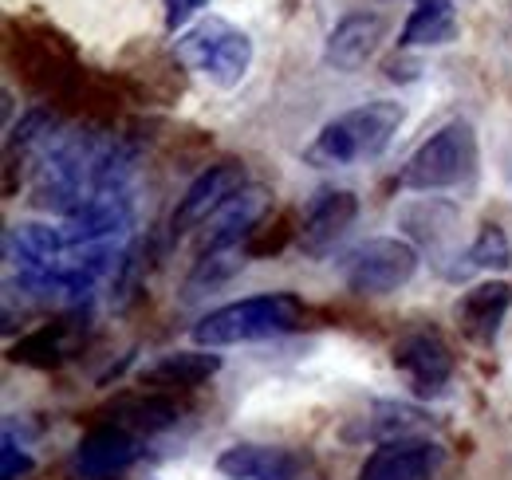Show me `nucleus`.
<instances>
[{"label":"nucleus","mask_w":512,"mask_h":480,"mask_svg":"<svg viewBox=\"0 0 512 480\" xmlns=\"http://www.w3.org/2000/svg\"><path fill=\"white\" fill-rule=\"evenodd\" d=\"M213 0H162V8H166V32L174 36V32H186L190 28V20L201 12V8H209Z\"/></svg>","instance_id":"obj_27"},{"label":"nucleus","mask_w":512,"mask_h":480,"mask_svg":"<svg viewBox=\"0 0 512 480\" xmlns=\"http://www.w3.org/2000/svg\"><path fill=\"white\" fill-rule=\"evenodd\" d=\"M359 217V197L351 189H320L308 209H304V221H300V252L312 256V260H323L339 240L347 237V229L355 225Z\"/></svg>","instance_id":"obj_10"},{"label":"nucleus","mask_w":512,"mask_h":480,"mask_svg":"<svg viewBox=\"0 0 512 480\" xmlns=\"http://www.w3.org/2000/svg\"><path fill=\"white\" fill-rule=\"evenodd\" d=\"M83 339V327L75 319H60V323H44L36 327L32 335H24L20 343L8 347V359L24 362V366H36V370H52L75 355Z\"/></svg>","instance_id":"obj_18"},{"label":"nucleus","mask_w":512,"mask_h":480,"mask_svg":"<svg viewBox=\"0 0 512 480\" xmlns=\"http://www.w3.org/2000/svg\"><path fill=\"white\" fill-rule=\"evenodd\" d=\"M418 272V248L402 237H371L343 260V284L355 296H390Z\"/></svg>","instance_id":"obj_5"},{"label":"nucleus","mask_w":512,"mask_h":480,"mask_svg":"<svg viewBox=\"0 0 512 480\" xmlns=\"http://www.w3.org/2000/svg\"><path fill=\"white\" fill-rule=\"evenodd\" d=\"M32 469H36L32 453L16 441L12 425H4V437H0V480H24Z\"/></svg>","instance_id":"obj_26"},{"label":"nucleus","mask_w":512,"mask_h":480,"mask_svg":"<svg viewBox=\"0 0 512 480\" xmlns=\"http://www.w3.org/2000/svg\"><path fill=\"white\" fill-rule=\"evenodd\" d=\"M461 24L449 0H418L414 12L406 16L402 32H398V48L414 52V48H446L457 40Z\"/></svg>","instance_id":"obj_20"},{"label":"nucleus","mask_w":512,"mask_h":480,"mask_svg":"<svg viewBox=\"0 0 512 480\" xmlns=\"http://www.w3.org/2000/svg\"><path fill=\"white\" fill-rule=\"evenodd\" d=\"M300 323H304V303L288 292H268V296L213 307L193 323L190 339L205 351H221V347H241L260 339H280Z\"/></svg>","instance_id":"obj_2"},{"label":"nucleus","mask_w":512,"mask_h":480,"mask_svg":"<svg viewBox=\"0 0 512 480\" xmlns=\"http://www.w3.org/2000/svg\"><path fill=\"white\" fill-rule=\"evenodd\" d=\"M402 122H406L402 103H390V99L351 107L331 122H323L320 134L304 146V162L316 166V170H339V166L371 162V158L390 150Z\"/></svg>","instance_id":"obj_1"},{"label":"nucleus","mask_w":512,"mask_h":480,"mask_svg":"<svg viewBox=\"0 0 512 480\" xmlns=\"http://www.w3.org/2000/svg\"><path fill=\"white\" fill-rule=\"evenodd\" d=\"M477 130L465 119H453L438 126L402 166L398 185L414 189V193H442V189H457L477 178Z\"/></svg>","instance_id":"obj_3"},{"label":"nucleus","mask_w":512,"mask_h":480,"mask_svg":"<svg viewBox=\"0 0 512 480\" xmlns=\"http://www.w3.org/2000/svg\"><path fill=\"white\" fill-rule=\"evenodd\" d=\"M52 130H56V115H52L48 107H36V111H28L24 119L8 130V142H4V146H8V154H12V150H32V146L44 142Z\"/></svg>","instance_id":"obj_25"},{"label":"nucleus","mask_w":512,"mask_h":480,"mask_svg":"<svg viewBox=\"0 0 512 480\" xmlns=\"http://www.w3.org/2000/svg\"><path fill=\"white\" fill-rule=\"evenodd\" d=\"M64 256H67L64 229H52L44 221H16L4 233V260H8V268H16V276L52 280L64 268Z\"/></svg>","instance_id":"obj_11"},{"label":"nucleus","mask_w":512,"mask_h":480,"mask_svg":"<svg viewBox=\"0 0 512 480\" xmlns=\"http://www.w3.org/2000/svg\"><path fill=\"white\" fill-rule=\"evenodd\" d=\"M469 264H473V268H481V272H505V268H512L509 233H505L501 225L485 221V225H481V233H477L473 244H469Z\"/></svg>","instance_id":"obj_23"},{"label":"nucleus","mask_w":512,"mask_h":480,"mask_svg":"<svg viewBox=\"0 0 512 480\" xmlns=\"http://www.w3.org/2000/svg\"><path fill=\"white\" fill-rule=\"evenodd\" d=\"M512 307V284L509 280H485L469 292H461V300L453 303V323L457 331L477 343V347H497L501 323Z\"/></svg>","instance_id":"obj_13"},{"label":"nucleus","mask_w":512,"mask_h":480,"mask_svg":"<svg viewBox=\"0 0 512 480\" xmlns=\"http://www.w3.org/2000/svg\"><path fill=\"white\" fill-rule=\"evenodd\" d=\"M249 260H253V256H249L245 244H241V248H205V252H197L190 276H186V296L197 300V296H205V292L229 284Z\"/></svg>","instance_id":"obj_22"},{"label":"nucleus","mask_w":512,"mask_h":480,"mask_svg":"<svg viewBox=\"0 0 512 480\" xmlns=\"http://www.w3.org/2000/svg\"><path fill=\"white\" fill-rule=\"evenodd\" d=\"M386 40V16L375 8L347 12L323 40V63L335 71H359Z\"/></svg>","instance_id":"obj_12"},{"label":"nucleus","mask_w":512,"mask_h":480,"mask_svg":"<svg viewBox=\"0 0 512 480\" xmlns=\"http://www.w3.org/2000/svg\"><path fill=\"white\" fill-rule=\"evenodd\" d=\"M390 366L406 378L414 398H442L453 378V351L434 327H410L394 339L390 347Z\"/></svg>","instance_id":"obj_6"},{"label":"nucleus","mask_w":512,"mask_h":480,"mask_svg":"<svg viewBox=\"0 0 512 480\" xmlns=\"http://www.w3.org/2000/svg\"><path fill=\"white\" fill-rule=\"evenodd\" d=\"M245 185H249V170H245V162H237V158H225V162L205 166V170L190 181V189L178 197V205H174V217H170L174 237H182V233H190L197 225H205V221H209L229 197H237Z\"/></svg>","instance_id":"obj_8"},{"label":"nucleus","mask_w":512,"mask_h":480,"mask_svg":"<svg viewBox=\"0 0 512 480\" xmlns=\"http://www.w3.org/2000/svg\"><path fill=\"white\" fill-rule=\"evenodd\" d=\"M296 237H300V225L292 221V213H280V217H264L245 248L253 260H264V256H280Z\"/></svg>","instance_id":"obj_24"},{"label":"nucleus","mask_w":512,"mask_h":480,"mask_svg":"<svg viewBox=\"0 0 512 480\" xmlns=\"http://www.w3.org/2000/svg\"><path fill=\"white\" fill-rule=\"evenodd\" d=\"M268 201H272V193H268L264 185H245L237 197H229V201L205 221L201 252H205V248H241V244H249V237L256 233V225L268 217Z\"/></svg>","instance_id":"obj_14"},{"label":"nucleus","mask_w":512,"mask_h":480,"mask_svg":"<svg viewBox=\"0 0 512 480\" xmlns=\"http://www.w3.org/2000/svg\"><path fill=\"white\" fill-rule=\"evenodd\" d=\"M426 425V414L418 406H406V402H375L371 414H363L359 421H351L343 429L347 441H402V437H418V429Z\"/></svg>","instance_id":"obj_21"},{"label":"nucleus","mask_w":512,"mask_h":480,"mask_svg":"<svg viewBox=\"0 0 512 480\" xmlns=\"http://www.w3.org/2000/svg\"><path fill=\"white\" fill-rule=\"evenodd\" d=\"M134 225V201L127 189H107V193H91L64 225L67 248H91V244H115L127 237Z\"/></svg>","instance_id":"obj_9"},{"label":"nucleus","mask_w":512,"mask_h":480,"mask_svg":"<svg viewBox=\"0 0 512 480\" xmlns=\"http://www.w3.org/2000/svg\"><path fill=\"white\" fill-rule=\"evenodd\" d=\"M174 56L178 63L193 67L197 75H205L213 87L233 91L245 83V75L253 67V40H249V32H241L237 24H229L221 16H205L174 40Z\"/></svg>","instance_id":"obj_4"},{"label":"nucleus","mask_w":512,"mask_h":480,"mask_svg":"<svg viewBox=\"0 0 512 480\" xmlns=\"http://www.w3.org/2000/svg\"><path fill=\"white\" fill-rule=\"evenodd\" d=\"M138 457H142V441L123 425L103 421V425L87 429L79 437V445L71 449L67 480H119L138 465Z\"/></svg>","instance_id":"obj_7"},{"label":"nucleus","mask_w":512,"mask_h":480,"mask_svg":"<svg viewBox=\"0 0 512 480\" xmlns=\"http://www.w3.org/2000/svg\"><path fill=\"white\" fill-rule=\"evenodd\" d=\"M217 370H221V355L197 347V351H174V355H162L158 362H150L138 374V382L154 394H174V390H197Z\"/></svg>","instance_id":"obj_17"},{"label":"nucleus","mask_w":512,"mask_h":480,"mask_svg":"<svg viewBox=\"0 0 512 480\" xmlns=\"http://www.w3.org/2000/svg\"><path fill=\"white\" fill-rule=\"evenodd\" d=\"M434 469H438V449L422 437H402L375 445L359 465V480H434Z\"/></svg>","instance_id":"obj_16"},{"label":"nucleus","mask_w":512,"mask_h":480,"mask_svg":"<svg viewBox=\"0 0 512 480\" xmlns=\"http://www.w3.org/2000/svg\"><path fill=\"white\" fill-rule=\"evenodd\" d=\"M217 473L225 480H300L304 457L284 449V445H229L217 457Z\"/></svg>","instance_id":"obj_15"},{"label":"nucleus","mask_w":512,"mask_h":480,"mask_svg":"<svg viewBox=\"0 0 512 480\" xmlns=\"http://www.w3.org/2000/svg\"><path fill=\"white\" fill-rule=\"evenodd\" d=\"M107 421L130 429L134 437H154V433H166L182 421V406L170 398V394H154V390H142V394H127L119 398L111 410H107Z\"/></svg>","instance_id":"obj_19"}]
</instances>
